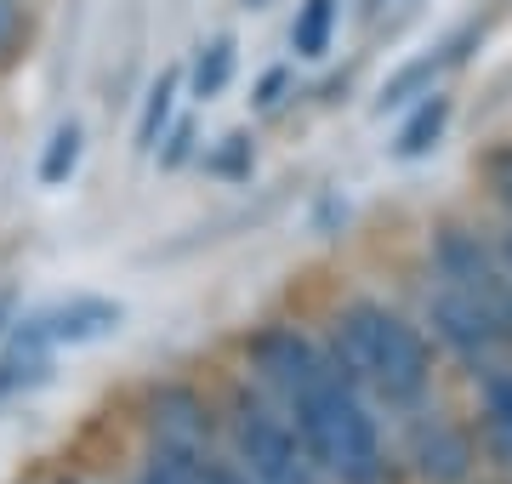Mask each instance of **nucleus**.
<instances>
[{"label": "nucleus", "instance_id": "obj_1", "mask_svg": "<svg viewBox=\"0 0 512 484\" xmlns=\"http://www.w3.org/2000/svg\"><path fill=\"white\" fill-rule=\"evenodd\" d=\"M285 405L296 416V433H302L308 456L319 462V473L330 484H382L387 473L382 433H376V416L359 399V382L342 371V359L325 376H313Z\"/></svg>", "mask_w": 512, "mask_h": 484}, {"label": "nucleus", "instance_id": "obj_2", "mask_svg": "<svg viewBox=\"0 0 512 484\" xmlns=\"http://www.w3.org/2000/svg\"><path fill=\"white\" fill-rule=\"evenodd\" d=\"M336 359L382 405H416L433 382V354L421 331L382 302H348L336 314Z\"/></svg>", "mask_w": 512, "mask_h": 484}, {"label": "nucleus", "instance_id": "obj_3", "mask_svg": "<svg viewBox=\"0 0 512 484\" xmlns=\"http://www.w3.org/2000/svg\"><path fill=\"white\" fill-rule=\"evenodd\" d=\"M228 433H234V462L251 484H325L319 462H313L308 445H302V433H296L279 410L251 399V393L234 399Z\"/></svg>", "mask_w": 512, "mask_h": 484}, {"label": "nucleus", "instance_id": "obj_4", "mask_svg": "<svg viewBox=\"0 0 512 484\" xmlns=\"http://www.w3.org/2000/svg\"><path fill=\"white\" fill-rule=\"evenodd\" d=\"M433 331L444 348H456L467 365H490V354L512 336V319L490 297H478L467 285H444L433 297Z\"/></svg>", "mask_w": 512, "mask_h": 484}, {"label": "nucleus", "instance_id": "obj_5", "mask_svg": "<svg viewBox=\"0 0 512 484\" xmlns=\"http://www.w3.org/2000/svg\"><path fill=\"white\" fill-rule=\"evenodd\" d=\"M120 325V302H103V297H74V302H57V308H40L18 325V342L23 348H57V342H92V336H109Z\"/></svg>", "mask_w": 512, "mask_h": 484}, {"label": "nucleus", "instance_id": "obj_6", "mask_svg": "<svg viewBox=\"0 0 512 484\" xmlns=\"http://www.w3.org/2000/svg\"><path fill=\"white\" fill-rule=\"evenodd\" d=\"M410 456H416L421 479H433V484H461L467 467H473L467 433H456L450 422H421L416 439H410Z\"/></svg>", "mask_w": 512, "mask_h": 484}, {"label": "nucleus", "instance_id": "obj_7", "mask_svg": "<svg viewBox=\"0 0 512 484\" xmlns=\"http://www.w3.org/2000/svg\"><path fill=\"white\" fill-rule=\"evenodd\" d=\"M137 484H251L239 467H222L211 462L205 450H183V445H160L148 456L143 479Z\"/></svg>", "mask_w": 512, "mask_h": 484}, {"label": "nucleus", "instance_id": "obj_8", "mask_svg": "<svg viewBox=\"0 0 512 484\" xmlns=\"http://www.w3.org/2000/svg\"><path fill=\"white\" fill-rule=\"evenodd\" d=\"M478 405H484V439H490V450L512 467V371H501V365H484Z\"/></svg>", "mask_w": 512, "mask_h": 484}, {"label": "nucleus", "instance_id": "obj_9", "mask_svg": "<svg viewBox=\"0 0 512 484\" xmlns=\"http://www.w3.org/2000/svg\"><path fill=\"white\" fill-rule=\"evenodd\" d=\"M444 126H450V97H444V92H427V97L416 103V114L399 126V143H393V154H399V160H421L427 149H439Z\"/></svg>", "mask_w": 512, "mask_h": 484}, {"label": "nucleus", "instance_id": "obj_10", "mask_svg": "<svg viewBox=\"0 0 512 484\" xmlns=\"http://www.w3.org/2000/svg\"><path fill=\"white\" fill-rule=\"evenodd\" d=\"M336 18H342V6L336 0H302L296 6V23H291V52L296 57H325L330 40H336Z\"/></svg>", "mask_w": 512, "mask_h": 484}, {"label": "nucleus", "instance_id": "obj_11", "mask_svg": "<svg viewBox=\"0 0 512 484\" xmlns=\"http://www.w3.org/2000/svg\"><path fill=\"white\" fill-rule=\"evenodd\" d=\"M205 410L188 399V393H160L154 405V428H160V445H183V450H200L205 439Z\"/></svg>", "mask_w": 512, "mask_h": 484}, {"label": "nucleus", "instance_id": "obj_12", "mask_svg": "<svg viewBox=\"0 0 512 484\" xmlns=\"http://www.w3.org/2000/svg\"><path fill=\"white\" fill-rule=\"evenodd\" d=\"M177 92H183V75L165 69L154 86H148V103H143V120H137V154H154L165 143V126H171V109H177Z\"/></svg>", "mask_w": 512, "mask_h": 484}, {"label": "nucleus", "instance_id": "obj_13", "mask_svg": "<svg viewBox=\"0 0 512 484\" xmlns=\"http://www.w3.org/2000/svg\"><path fill=\"white\" fill-rule=\"evenodd\" d=\"M80 154H86V131H80V120H63V126L46 137V154H40V183L63 188L74 177V166H80Z\"/></svg>", "mask_w": 512, "mask_h": 484}, {"label": "nucleus", "instance_id": "obj_14", "mask_svg": "<svg viewBox=\"0 0 512 484\" xmlns=\"http://www.w3.org/2000/svg\"><path fill=\"white\" fill-rule=\"evenodd\" d=\"M234 35H217L211 46H200V57H194V69H188V86H194V97H217L228 80H234Z\"/></svg>", "mask_w": 512, "mask_h": 484}, {"label": "nucleus", "instance_id": "obj_15", "mask_svg": "<svg viewBox=\"0 0 512 484\" xmlns=\"http://www.w3.org/2000/svg\"><path fill=\"white\" fill-rule=\"evenodd\" d=\"M205 166H211V171H222V177H239V171H251V143H245V137H228V149H222V154H211Z\"/></svg>", "mask_w": 512, "mask_h": 484}, {"label": "nucleus", "instance_id": "obj_16", "mask_svg": "<svg viewBox=\"0 0 512 484\" xmlns=\"http://www.w3.org/2000/svg\"><path fill=\"white\" fill-rule=\"evenodd\" d=\"M484 177H490V188L512 205V143H507V149H495L490 160H484Z\"/></svg>", "mask_w": 512, "mask_h": 484}, {"label": "nucleus", "instance_id": "obj_17", "mask_svg": "<svg viewBox=\"0 0 512 484\" xmlns=\"http://www.w3.org/2000/svg\"><path fill=\"white\" fill-rule=\"evenodd\" d=\"M12 35H18V12H12V6H6V0H0V52H6V46H12Z\"/></svg>", "mask_w": 512, "mask_h": 484}, {"label": "nucleus", "instance_id": "obj_18", "mask_svg": "<svg viewBox=\"0 0 512 484\" xmlns=\"http://www.w3.org/2000/svg\"><path fill=\"white\" fill-rule=\"evenodd\" d=\"M501 268L512 274V234H507V245H501Z\"/></svg>", "mask_w": 512, "mask_h": 484}, {"label": "nucleus", "instance_id": "obj_19", "mask_svg": "<svg viewBox=\"0 0 512 484\" xmlns=\"http://www.w3.org/2000/svg\"><path fill=\"white\" fill-rule=\"evenodd\" d=\"M382 6H393V0H365V12H382Z\"/></svg>", "mask_w": 512, "mask_h": 484}, {"label": "nucleus", "instance_id": "obj_20", "mask_svg": "<svg viewBox=\"0 0 512 484\" xmlns=\"http://www.w3.org/2000/svg\"><path fill=\"white\" fill-rule=\"evenodd\" d=\"M0 325H6V297H0Z\"/></svg>", "mask_w": 512, "mask_h": 484}, {"label": "nucleus", "instance_id": "obj_21", "mask_svg": "<svg viewBox=\"0 0 512 484\" xmlns=\"http://www.w3.org/2000/svg\"><path fill=\"white\" fill-rule=\"evenodd\" d=\"M69 484H74V479H69Z\"/></svg>", "mask_w": 512, "mask_h": 484}]
</instances>
